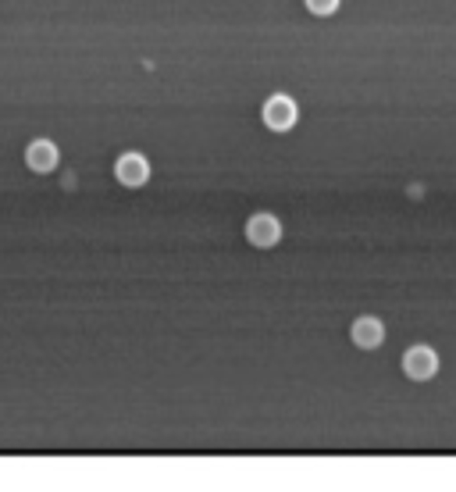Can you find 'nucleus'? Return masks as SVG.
I'll use <instances>...</instances> for the list:
<instances>
[{
  "label": "nucleus",
  "mask_w": 456,
  "mask_h": 492,
  "mask_svg": "<svg viewBox=\"0 0 456 492\" xmlns=\"http://www.w3.org/2000/svg\"><path fill=\"white\" fill-rule=\"evenodd\" d=\"M307 11L310 15H335L338 11V0H307Z\"/></svg>",
  "instance_id": "7"
},
{
  "label": "nucleus",
  "mask_w": 456,
  "mask_h": 492,
  "mask_svg": "<svg viewBox=\"0 0 456 492\" xmlns=\"http://www.w3.org/2000/svg\"><path fill=\"white\" fill-rule=\"evenodd\" d=\"M57 160H61V153H57V146L50 139H32L29 150H25V164L36 175H50L57 168Z\"/></svg>",
  "instance_id": "5"
},
{
  "label": "nucleus",
  "mask_w": 456,
  "mask_h": 492,
  "mask_svg": "<svg viewBox=\"0 0 456 492\" xmlns=\"http://www.w3.org/2000/svg\"><path fill=\"white\" fill-rule=\"evenodd\" d=\"M114 179H118L122 186H129V189L146 186L150 182V160L143 153H136V150L122 153L118 160H114Z\"/></svg>",
  "instance_id": "2"
},
{
  "label": "nucleus",
  "mask_w": 456,
  "mask_h": 492,
  "mask_svg": "<svg viewBox=\"0 0 456 492\" xmlns=\"http://www.w3.org/2000/svg\"><path fill=\"white\" fill-rule=\"evenodd\" d=\"M264 125L271 129V132H289L296 122H300V107H296V100L293 96H285V93H274V96H267L264 100Z\"/></svg>",
  "instance_id": "1"
},
{
  "label": "nucleus",
  "mask_w": 456,
  "mask_h": 492,
  "mask_svg": "<svg viewBox=\"0 0 456 492\" xmlns=\"http://www.w3.org/2000/svg\"><path fill=\"white\" fill-rule=\"evenodd\" d=\"M246 239L257 246V250H271L281 243V222L274 214H253L246 222Z\"/></svg>",
  "instance_id": "3"
},
{
  "label": "nucleus",
  "mask_w": 456,
  "mask_h": 492,
  "mask_svg": "<svg viewBox=\"0 0 456 492\" xmlns=\"http://www.w3.org/2000/svg\"><path fill=\"white\" fill-rule=\"evenodd\" d=\"M403 371L414 378V381H428L438 374V353L431 346H410L403 353Z\"/></svg>",
  "instance_id": "4"
},
{
  "label": "nucleus",
  "mask_w": 456,
  "mask_h": 492,
  "mask_svg": "<svg viewBox=\"0 0 456 492\" xmlns=\"http://www.w3.org/2000/svg\"><path fill=\"white\" fill-rule=\"evenodd\" d=\"M350 339H353L360 350H378V346L385 343V324H381L378 317L364 314V317H357V321H353V328H350Z\"/></svg>",
  "instance_id": "6"
}]
</instances>
